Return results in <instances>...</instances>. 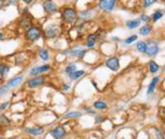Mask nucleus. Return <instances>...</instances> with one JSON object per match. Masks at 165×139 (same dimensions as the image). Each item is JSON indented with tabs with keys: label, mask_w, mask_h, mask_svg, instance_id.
<instances>
[{
	"label": "nucleus",
	"mask_w": 165,
	"mask_h": 139,
	"mask_svg": "<svg viewBox=\"0 0 165 139\" xmlns=\"http://www.w3.org/2000/svg\"><path fill=\"white\" fill-rule=\"evenodd\" d=\"M26 131L31 135H34V136H39V135H42L44 134L45 130H44L43 127H40V126H35V127H32V128H27Z\"/></svg>",
	"instance_id": "12"
},
{
	"label": "nucleus",
	"mask_w": 165,
	"mask_h": 139,
	"mask_svg": "<svg viewBox=\"0 0 165 139\" xmlns=\"http://www.w3.org/2000/svg\"><path fill=\"white\" fill-rule=\"evenodd\" d=\"M159 69H160V66H159L158 63H156L154 60H151V61L149 62V71L151 73H157L159 71Z\"/></svg>",
	"instance_id": "22"
},
{
	"label": "nucleus",
	"mask_w": 165,
	"mask_h": 139,
	"mask_svg": "<svg viewBox=\"0 0 165 139\" xmlns=\"http://www.w3.org/2000/svg\"><path fill=\"white\" fill-rule=\"evenodd\" d=\"M138 40V36L137 35H132L130 37H127V39L124 40V43L127 44V45H130V44H133V42H136Z\"/></svg>",
	"instance_id": "28"
},
{
	"label": "nucleus",
	"mask_w": 165,
	"mask_h": 139,
	"mask_svg": "<svg viewBox=\"0 0 165 139\" xmlns=\"http://www.w3.org/2000/svg\"><path fill=\"white\" fill-rule=\"evenodd\" d=\"M116 5V0H99L98 8L107 12L113 11Z\"/></svg>",
	"instance_id": "3"
},
{
	"label": "nucleus",
	"mask_w": 165,
	"mask_h": 139,
	"mask_svg": "<svg viewBox=\"0 0 165 139\" xmlns=\"http://www.w3.org/2000/svg\"><path fill=\"white\" fill-rule=\"evenodd\" d=\"M160 81V76H155V77H153V79H152L151 81V83L149 84L148 86V90H147V94H151L154 91V90H155V87H156V85H157V83Z\"/></svg>",
	"instance_id": "17"
},
{
	"label": "nucleus",
	"mask_w": 165,
	"mask_h": 139,
	"mask_svg": "<svg viewBox=\"0 0 165 139\" xmlns=\"http://www.w3.org/2000/svg\"><path fill=\"white\" fill-rule=\"evenodd\" d=\"M163 15H164V10L163 9H161V8L156 9L155 11H154V13L152 14V16H151L152 22H158L159 19H161V18L163 17Z\"/></svg>",
	"instance_id": "16"
},
{
	"label": "nucleus",
	"mask_w": 165,
	"mask_h": 139,
	"mask_svg": "<svg viewBox=\"0 0 165 139\" xmlns=\"http://www.w3.org/2000/svg\"><path fill=\"white\" fill-rule=\"evenodd\" d=\"M84 74H85V71H84V70H75V72L69 73V77L70 80H75V79H78V78H81Z\"/></svg>",
	"instance_id": "21"
},
{
	"label": "nucleus",
	"mask_w": 165,
	"mask_h": 139,
	"mask_svg": "<svg viewBox=\"0 0 165 139\" xmlns=\"http://www.w3.org/2000/svg\"><path fill=\"white\" fill-rule=\"evenodd\" d=\"M3 38H4V34L2 33V31H0V41L3 40Z\"/></svg>",
	"instance_id": "36"
},
{
	"label": "nucleus",
	"mask_w": 165,
	"mask_h": 139,
	"mask_svg": "<svg viewBox=\"0 0 165 139\" xmlns=\"http://www.w3.org/2000/svg\"><path fill=\"white\" fill-rule=\"evenodd\" d=\"M140 25H141L140 18H135V19H130L125 22V25H127V28H130V30H135V28H137Z\"/></svg>",
	"instance_id": "15"
},
{
	"label": "nucleus",
	"mask_w": 165,
	"mask_h": 139,
	"mask_svg": "<svg viewBox=\"0 0 165 139\" xmlns=\"http://www.w3.org/2000/svg\"><path fill=\"white\" fill-rule=\"evenodd\" d=\"M140 20H141V22H152L151 16H149V15L146 14V13H142V14H141Z\"/></svg>",
	"instance_id": "31"
},
{
	"label": "nucleus",
	"mask_w": 165,
	"mask_h": 139,
	"mask_svg": "<svg viewBox=\"0 0 165 139\" xmlns=\"http://www.w3.org/2000/svg\"><path fill=\"white\" fill-rule=\"evenodd\" d=\"M18 2V0H5V5L8 6V5H14Z\"/></svg>",
	"instance_id": "33"
},
{
	"label": "nucleus",
	"mask_w": 165,
	"mask_h": 139,
	"mask_svg": "<svg viewBox=\"0 0 165 139\" xmlns=\"http://www.w3.org/2000/svg\"><path fill=\"white\" fill-rule=\"evenodd\" d=\"M75 70H77V65H75V63H72V64H69L66 67H65V72H66L67 74H69V73L75 72Z\"/></svg>",
	"instance_id": "26"
},
{
	"label": "nucleus",
	"mask_w": 165,
	"mask_h": 139,
	"mask_svg": "<svg viewBox=\"0 0 165 139\" xmlns=\"http://www.w3.org/2000/svg\"><path fill=\"white\" fill-rule=\"evenodd\" d=\"M93 107L96 110H105L107 109V104L103 101H97L93 104Z\"/></svg>",
	"instance_id": "23"
},
{
	"label": "nucleus",
	"mask_w": 165,
	"mask_h": 139,
	"mask_svg": "<svg viewBox=\"0 0 165 139\" xmlns=\"http://www.w3.org/2000/svg\"><path fill=\"white\" fill-rule=\"evenodd\" d=\"M62 87H63V90H69V88L70 87V86L69 85V84H66V83H62Z\"/></svg>",
	"instance_id": "34"
},
{
	"label": "nucleus",
	"mask_w": 165,
	"mask_h": 139,
	"mask_svg": "<svg viewBox=\"0 0 165 139\" xmlns=\"http://www.w3.org/2000/svg\"><path fill=\"white\" fill-rule=\"evenodd\" d=\"M105 65L106 67L110 69L111 71L113 72H116L119 70V67H120V63H119V59L117 57H110L106 60L105 62Z\"/></svg>",
	"instance_id": "7"
},
{
	"label": "nucleus",
	"mask_w": 165,
	"mask_h": 139,
	"mask_svg": "<svg viewBox=\"0 0 165 139\" xmlns=\"http://www.w3.org/2000/svg\"><path fill=\"white\" fill-rule=\"evenodd\" d=\"M147 45V49H146V54L148 55L149 57H154L156 56L157 54L160 51V48H159V45L157 44V42L155 41H148L146 42Z\"/></svg>",
	"instance_id": "5"
},
{
	"label": "nucleus",
	"mask_w": 165,
	"mask_h": 139,
	"mask_svg": "<svg viewBox=\"0 0 165 139\" xmlns=\"http://www.w3.org/2000/svg\"><path fill=\"white\" fill-rule=\"evenodd\" d=\"M50 133L54 139H63L66 135V131L62 126H58V127L52 129Z\"/></svg>",
	"instance_id": "10"
},
{
	"label": "nucleus",
	"mask_w": 165,
	"mask_h": 139,
	"mask_svg": "<svg viewBox=\"0 0 165 139\" xmlns=\"http://www.w3.org/2000/svg\"><path fill=\"white\" fill-rule=\"evenodd\" d=\"M10 124V121L9 119L7 118L6 116H5L4 114H1L0 115V125L2 126H7Z\"/></svg>",
	"instance_id": "25"
},
{
	"label": "nucleus",
	"mask_w": 165,
	"mask_h": 139,
	"mask_svg": "<svg viewBox=\"0 0 165 139\" xmlns=\"http://www.w3.org/2000/svg\"><path fill=\"white\" fill-rule=\"evenodd\" d=\"M146 49H147V45L146 42L144 41H139L137 43V50L140 53H146Z\"/></svg>",
	"instance_id": "24"
},
{
	"label": "nucleus",
	"mask_w": 165,
	"mask_h": 139,
	"mask_svg": "<svg viewBox=\"0 0 165 139\" xmlns=\"http://www.w3.org/2000/svg\"><path fill=\"white\" fill-rule=\"evenodd\" d=\"M9 70H10V66L8 64H6V63H0V76L2 78L8 74Z\"/></svg>",
	"instance_id": "19"
},
{
	"label": "nucleus",
	"mask_w": 165,
	"mask_h": 139,
	"mask_svg": "<svg viewBox=\"0 0 165 139\" xmlns=\"http://www.w3.org/2000/svg\"><path fill=\"white\" fill-rule=\"evenodd\" d=\"M153 31V27H152L151 25H143L142 28H140V34L142 36L144 37H147V36H149L150 34Z\"/></svg>",
	"instance_id": "18"
},
{
	"label": "nucleus",
	"mask_w": 165,
	"mask_h": 139,
	"mask_svg": "<svg viewBox=\"0 0 165 139\" xmlns=\"http://www.w3.org/2000/svg\"><path fill=\"white\" fill-rule=\"evenodd\" d=\"M60 34L59 28L56 25H50L46 28V30L44 31V36L47 39H54L56 38Z\"/></svg>",
	"instance_id": "6"
},
{
	"label": "nucleus",
	"mask_w": 165,
	"mask_h": 139,
	"mask_svg": "<svg viewBox=\"0 0 165 139\" xmlns=\"http://www.w3.org/2000/svg\"><path fill=\"white\" fill-rule=\"evenodd\" d=\"M157 0H143V7H145V8H147V7L151 6V5H153L154 3H156Z\"/></svg>",
	"instance_id": "30"
},
{
	"label": "nucleus",
	"mask_w": 165,
	"mask_h": 139,
	"mask_svg": "<svg viewBox=\"0 0 165 139\" xmlns=\"http://www.w3.org/2000/svg\"><path fill=\"white\" fill-rule=\"evenodd\" d=\"M43 9L47 14H54L58 11V6L54 0H44L43 3Z\"/></svg>",
	"instance_id": "4"
},
{
	"label": "nucleus",
	"mask_w": 165,
	"mask_h": 139,
	"mask_svg": "<svg viewBox=\"0 0 165 139\" xmlns=\"http://www.w3.org/2000/svg\"><path fill=\"white\" fill-rule=\"evenodd\" d=\"M80 15V18L83 20H86V19H89V18H92L95 14V11L93 9H86V10H83V11H80L78 13Z\"/></svg>",
	"instance_id": "13"
},
{
	"label": "nucleus",
	"mask_w": 165,
	"mask_h": 139,
	"mask_svg": "<svg viewBox=\"0 0 165 139\" xmlns=\"http://www.w3.org/2000/svg\"><path fill=\"white\" fill-rule=\"evenodd\" d=\"M45 81H46V78L44 76H42V75H37V76L28 80L27 85H28V87L34 88V87H37V86H40L42 84H44Z\"/></svg>",
	"instance_id": "8"
},
{
	"label": "nucleus",
	"mask_w": 165,
	"mask_h": 139,
	"mask_svg": "<svg viewBox=\"0 0 165 139\" xmlns=\"http://www.w3.org/2000/svg\"><path fill=\"white\" fill-rule=\"evenodd\" d=\"M51 69V66L48 64L46 65H41V66H36V67H33L30 69V75H33V76H37L38 74H41V73H44V72H47Z\"/></svg>",
	"instance_id": "9"
},
{
	"label": "nucleus",
	"mask_w": 165,
	"mask_h": 139,
	"mask_svg": "<svg viewBox=\"0 0 165 139\" xmlns=\"http://www.w3.org/2000/svg\"><path fill=\"white\" fill-rule=\"evenodd\" d=\"M23 75H17V76L10 78V79L6 82V85L8 86L9 88H14L17 87L23 82Z\"/></svg>",
	"instance_id": "11"
},
{
	"label": "nucleus",
	"mask_w": 165,
	"mask_h": 139,
	"mask_svg": "<svg viewBox=\"0 0 165 139\" xmlns=\"http://www.w3.org/2000/svg\"><path fill=\"white\" fill-rule=\"evenodd\" d=\"M39 56L43 61H48L50 58V55H49V51L45 48H40L39 49Z\"/></svg>",
	"instance_id": "20"
},
{
	"label": "nucleus",
	"mask_w": 165,
	"mask_h": 139,
	"mask_svg": "<svg viewBox=\"0 0 165 139\" xmlns=\"http://www.w3.org/2000/svg\"><path fill=\"white\" fill-rule=\"evenodd\" d=\"M97 38H98L97 34H90V35L87 36V43H86L87 48H92V47L95 46L97 42Z\"/></svg>",
	"instance_id": "14"
},
{
	"label": "nucleus",
	"mask_w": 165,
	"mask_h": 139,
	"mask_svg": "<svg viewBox=\"0 0 165 139\" xmlns=\"http://www.w3.org/2000/svg\"><path fill=\"white\" fill-rule=\"evenodd\" d=\"M83 116V114L82 113H80V112H77V111H72V112H69V113H67L66 114V118H80V117H82Z\"/></svg>",
	"instance_id": "27"
},
{
	"label": "nucleus",
	"mask_w": 165,
	"mask_h": 139,
	"mask_svg": "<svg viewBox=\"0 0 165 139\" xmlns=\"http://www.w3.org/2000/svg\"><path fill=\"white\" fill-rule=\"evenodd\" d=\"M22 1L23 2V3H26V4H31V3H32V2L34 1V0H22Z\"/></svg>",
	"instance_id": "35"
},
{
	"label": "nucleus",
	"mask_w": 165,
	"mask_h": 139,
	"mask_svg": "<svg viewBox=\"0 0 165 139\" xmlns=\"http://www.w3.org/2000/svg\"><path fill=\"white\" fill-rule=\"evenodd\" d=\"M61 19L67 25H72L78 19V11L75 7L66 6L61 10Z\"/></svg>",
	"instance_id": "1"
},
{
	"label": "nucleus",
	"mask_w": 165,
	"mask_h": 139,
	"mask_svg": "<svg viewBox=\"0 0 165 139\" xmlns=\"http://www.w3.org/2000/svg\"><path fill=\"white\" fill-rule=\"evenodd\" d=\"M9 105H10V102H9V101L4 102V103L0 104V113H1V112H4L5 110H6L7 108H8Z\"/></svg>",
	"instance_id": "32"
},
{
	"label": "nucleus",
	"mask_w": 165,
	"mask_h": 139,
	"mask_svg": "<svg viewBox=\"0 0 165 139\" xmlns=\"http://www.w3.org/2000/svg\"><path fill=\"white\" fill-rule=\"evenodd\" d=\"M0 139H4V138L3 137H0Z\"/></svg>",
	"instance_id": "37"
},
{
	"label": "nucleus",
	"mask_w": 165,
	"mask_h": 139,
	"mask_svg": "<svg viewBox=\"0 0 165 139\" xmlns=\"http://www.w3.org/2000/svg\"><path fill=\"white\" fill-rule=\"evenodd\" d=\"M43 35V31H42L41 28L39 27H30L27 28L25 33V38L26 40L29 42H36L41 38Z\"/></svg>",
	"instance_id": "2"
},
{
	"label": "nucleus",
	"mask_w": 165,
	"mask_h": 139,
	"mask_svg": "<svg viewBox=\"0 0 165 139\" xmlns=\"http://www.w3.org/2000/svg\"><path fill=\"white\" fill-rule=\"evenodd\" d=\"M9 90H10V88L6 85V83H4V84L0 85V96H5V94H6L9 91Z\"/></svg>",
	"instance_id": "29"
}]
</instances>
